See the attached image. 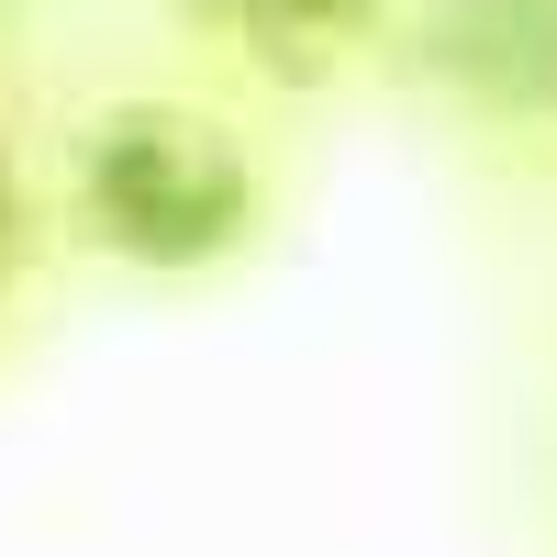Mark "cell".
<instances>
[{"label":"cell","instance_id":"3","mask_svg":"<svg viewBox=\"0 0 557 557\" xmlns=\"http://www.w3.org/2000/svg\"><path fill=\"white\" fill-rule=\"evenodd\" d=\"M12 257H23V190H12V168H0V278H12Z\"/></svg>","mask_w":557,"mask_h":557},{"label":"cell","instance_id":"2","mask_svg":"<svg viewBox=\"0 0 557 557\" xmlns=\"http://www.w3.org/2000/svg\"><path fill=\"white\" fill-rule=\"evenodd\" d=\"M190 12L223 23V34H246L257 57L301 67V57H335V45L368 23V0H190Z\"/></svg>","mask_w":557,"mask_h":557},{"label":"cell","instance_id":"1","mask_svg":"<svg viewBox=\"0 0 557 557\" xmlns=\"http://www.w3.org/2000/svg\"><path fill=\"white\" fill-rule=\"evenodd\" d=\"M78 201L134 268H212L257 235V168L190 112H112L89 134Z\"/></svg>","mask_w":557,"mask_h":557}]
</instances>
